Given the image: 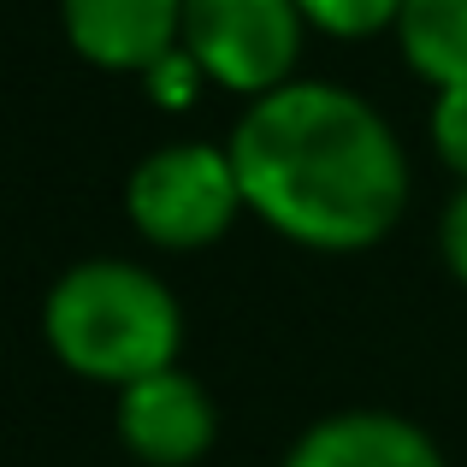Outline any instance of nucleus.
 <instances>
[{"instance_id":"obj_8","label":"nucleus","mask_w":467,"mask_h":467,"mask_svg":"<svg viewBox=\"0 0 467 467\" xmlns=\"http://www.w3.org/2000/svg\"><path fill=\"white\" fill-rule=\"evenodd\" d=\"M397 42L426 83H467V0H402Z\"/></svg>"},{"instance_id":"obj_5","label":"nucleus","mask_w":467,"mask_h":467,"mask_svg":"<svg viewBox=\"0 0 467 467\" xmlns=\"http://www.w3.org/2000/svg\"><path fill=\"white\" fill-rule=\"evenodd\" d=\"M219 438V409L202 390V379L178 373H149L119 390V444L149 467H190L213 450Z\"/></svg>"},{"instance_id":"obj_6","label":"nucleus","mask_w":467,"mask_h":467,"mask_svg":"<svg viewBox=\"0 0 467 467\" xmlns=\"http://www.w3.org/2000/svg\"><path fill=\"white\" fill-rule=\"evenodd\" d=\"M59 24L78 59L142 78L178 47L183 0H59Z\"/></svg>"},{"instance_id":"obj_1","label":"nucleus","mask_w":467,"mask_h":467,"mask_svg":"<svg viewBox=\"0 0 467 467\" xmlns=\"http://www.w3.org/2000/svg\"><path fill=\"white\" fill-rule=\"evenodd\" d=\"M243 207L285 243L361 254L409 207V154L397 130L343 83H296L243 107L231 130Z\"/></svg>"},{"instance_id":"obj_3","label":"nucleus","mask_w":467,"mask_h":467,"mask_svg":"<svg viewBox=\"0 0 467 467\" xmlns=\"http://www.w3.org/2000/svg\"><path fill=\"white\" fill-rule=\"evenodd\" d=\"M125 213L154 249H207L243 213V183L231 149L213 142H166L137 160L125 183Z\"/></svg>"},{"instance_id":"obj_4","label":"nucleus","mask_w":467,"mask_h":467,"mask_svg":"<svg viewBox=\"0 0 467 467\" xmlns=\"http://www.w3.org/2000/svg\"><path fill=\"white\" fill-rule=\"evenodd\" d=\"M308 18L296 0H183L178 47L202 66V78L225 95L261 101L285 89L302 59Z\"/></svg>"},{"instance_id":"obj_11","label":"nucleus","mask_w":467,"mask_h":467,"mask_svg":"<svg viewBox=\"0 0 467 467\" xmlns=\"http://www.w3.org/2000/svg\"><path fill=\"white\" fill-rule=\"evenodd\" d=\"M202 83H207V78H202V66H195V59L183 54V47H171V54L160 59V66L142 71V89H149L160 107H190Z\"/></svg>"},{"instance_id":"obj_10","label":"nucleus","mask_w":467,"mask_h":467,"mask_svg":"<svg viewBox=\"0 0 467 467\" xmlns=\"http://www.w3.org/2000/svg\"><path fill=\"white\" fill-rule=\"evenodd\" d=\"M432 149L467 183V83H450L432 101Z\"/></svg>"},{"instance_id":"obj_7","label":"nucleus","mask_w":467,"mask_h":467,"mask_svg":"<svg viewBox=\"0 0 467 467\" xmlns=\"http://www.w3.org/2000/svg\"><path fill=\"white\" fill-rule=\"evenodd\" d=\"M285 467H444L438 444L414 420L385 409H343L314 420L290 444Z\"/></svg>"},{"instance_id":"obj_2","label":"nucleus","mask_w":467,"mask_h":467,"mask_svg":"<svg viewBox=\"0 0 467 467\" xmlns=\"http://www.w3.org/2000/svg\"><path fill=\"white\" fill-rule=\"evenodd\" d=\"M42 337L66 373L125 390L178 361L183 308L137 261H78L47 290Z\"/></svg>"},{"instance_id":"obj_12","label":"nucleus","mask_w":467,"mask_h":467,"mask_svg":"<svg viewBox=\"0 0 467 467\" xmlns=\"http://www.w3.org/2000/svg\"><path fill=\"white\" fill-rule=\"evenodd\" d=\"M438 249H444V266L467 285V183L450 195L444 219H438Z\"/></svg>"},{"instance_id":"obj_9","label":"nucleus","mask_w":467,"mask_h":467,"mask_svg":"<svg viewBox=\"0 0 467 467\" xmlns=\"http://www.w3.org/2000/svg\"><path fill=\"white\" fill-rule=\"evenodd\" d=\"M296 12L314 24V30L355 42V36H379L385 24H397L402 0H296Z\"/></svg>"}]
</instances>
